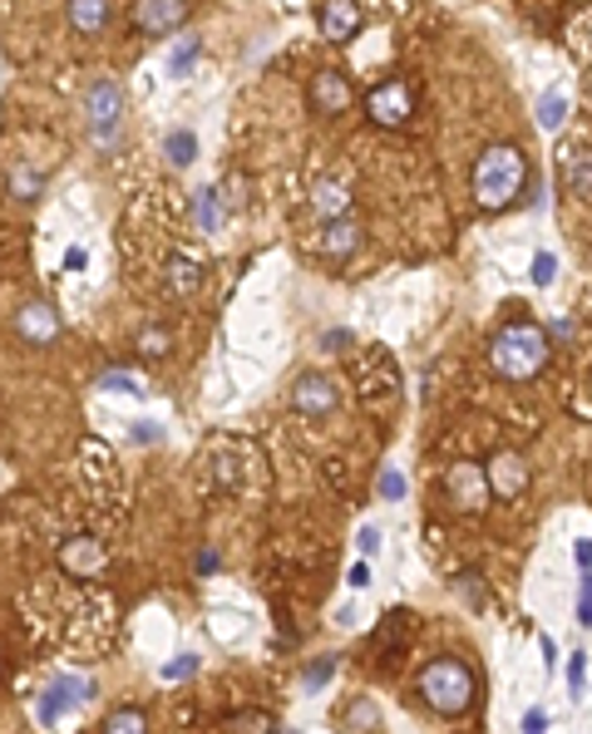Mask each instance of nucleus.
Returning <instances> with one entry per match:
<instances>
[{
  "label": "nucleus",
  "mask_w": 592,
  "mask_h": 734,
  "mask_svg": "<svg viewBox=\"0 0 592 734\" xmlns=\"http://www.w3.org/2000/svg\"><path fill=\"white\" fill-rule=\"evenodd\" d=\"M420 700H425L435 715H464V710L474 705V690H479V680H474V670L464 661H454V656H440V661H430L420 670Z\"/></svg>",
  "instance_id": "3"
},
{
  "label": "nucleus",
  "mask_w": 592,
  "mask_h": 734,
  "mask_svg": "<svg viewBox=\"0 0 592 734\" xmlns=\"http://www.w3.org/2000/svg\"><path fill=\"white\" fill-rule=\"evenodd\" d=\"M578 567L592 572V542H578Z\"/></svg>",
  "instance_id": "40"
},
{
  "label": "nucleus",
  "mask_w": 592,
  "mask_h": 734,
  "mask_svg": "<svg viewBox=\"0 0 592 734\" xmlns=\"http://www.w3.org/2000/svg\"><path fill=\"white\" fill-rule=\"evenodd\" d=\"M15 331L25 345H55L60 340V311L50 301H25L15 316Z\"/></svg>",
  "instance_id": "11"
},
{
  "label": "nucleus",
  "mask_w": 592,
  "mask_h": 734,
  "mask_svg": "<svg viewBox=\"0 0 592 734\" xmlns=\"http://www.w3.org/2000/svg\"><path fill=\"white\" fill-rule=\"evenodd\" d=\"M311 202H316V212L331 222V217H346V208H351V193H346L341 183H316Z\"/></svg>",
  "instance_id": "19"
},
{
  "label": "nucleus",
  "mask_w": 592,
  "mask_h": 734,
  "mask_svg": "<svg viewBox=\"0 0 592 734\" xmlns=\"http://www.w3.org/2000/svg\"><path fill=\"white\" fill-rule=\"evenodd\" d=\"M346 340H351L346 331H326V350H346Z\"/></svg>",
  "instance_id": "41"
},
{
  "label": "nucleus",
  "mask_w": 592,
  "mask_h": 734,
  "mask_svg": "<svg viewBox=\"0 0 592 734\" xmlns=\"http://www.w3.org/2000/svg\"><path fill=\"white\" fill-rule=\"evenodd\" d=\"M99 390H119V395H144V380L129 375V370H104Z\"/></svg>",
  "instance_id": "26"
},
{
  "label": "nucleus",
  "mask_w": 592,
  "mask_h": 734,
  "mask_svg": "<svg viewBox=\"0 0 592 734\" xmlns=\"http://www.w3.org/2000/svg\"><path fill=\"white\" fill-rule=\"evenodd\" d=\"M563 178L578 198H592V148H573L563 153Z\"/></svg>",
  "instance_id": "18"
},
{
  "label": "nucleus",
  "mask_w": 592,
  "mask_h": 734,
  "mask_svg": "<svg viewBox=\"0 0 592 734\" xmlns=\"http://www.w3.org/2000/svg\"><path fill=\"white\" fill-rule=\"evenodd\" d=\"M553 276H558V257L553 252H538L533 257V286H553Z\"/></svg>",
  "instance_id": "31"
},
{
  "label": "nucleus",
  "mask_w": 592,
  "mask_h": 734,
  "mask_svg": "<svg viewBox=\"0 0 592 734\" xmlns=\"http://www.w3.org/2000/svg\"><path fill=\"white\" fill-rule=\"evenodd\" d=\"M331 670H336V661H331V656H321V661H316L311 670H306V685H326V676H331Z\"/></svg>",
  "instance_id": "34"
},
{
  "label": "nucleus",
  "mask_w": 592,
  "mask_h": 734,
  "mask_svg": "<svg viewBox=\"0 0 592 734\" xmlns=\"http://www.w3.org/2000/svg\"><path fill=\"white\" fill-rule=\"evenodd\" d=\"M6 183H10V198H15V202H35L40 188H45V178H40L35 168H10Z\"/></svg>",
  "instance_id": "21"
},
{
  "label": "nucleus",
  "mask_w": 592,
  "mask_h": 734,
  "mask_svg": "<svg viewBox=\"0 0 592 734\" xmlns=\"http://www.w3.org/2000/svg\"><path fill=\"white\" fill-rule=\"evenodd\" d=\"M524 730H548V715H543V710H528V715H524Z\"/></svg>",
  "instance_id": "38"
},
{
  "label": "nucleus",
  "mask_w": 592,
  "mask_h": 734,
  "mask_svg": "<svg viewBox=\"0 0 592 734\" xmlns=\"http://www.w3.org/2000/svg\"><path fill=\"white\" fill-rule=\"evenodd\" d=\"M316 25H321L326 40H336V45H346V40L361 35L366 15L356 0H321V10H316Z\"/></svg>",
  "instance_id": "8"
},
{
  "label": "nucleus",
  "mask_w": 592,
  "mask_h": 734,
  "mask_svg": "<svg viewBox=\"0 0 592 734\" xmlns=\"http://www.w3.org/2000/svg\"><path fill=\"white\" fill-rule=\"evenodd\" d=\"M346 730H380V710H376V700H356L351 710H346V720H341Z\"/></svg>",
  "instance_id": "22"
},
{
  "label": "nucleus",
  "mask_w": 592,
  "mask_h": 734,
  "mask_svg": "<svg viewBox=\"0 0 592 734\" xmlns=\"http://www.w3.org/2000/svg\"><path fill=\"white\" fill-rule=\"evenodd\" d=\"M356 547H361V552H376V547H380V528H361V533H356Z\"/></svg>",
  "instance_id": "37"
},
{
  "label": "nucleus",
  "mask_w": 592,
  "mask_h": 734,
  "mask_svg": "<svg viewBox=\"0 0 592 734\" xmlns=\"http://www.w3.org/2000/svg\"><path fill=\"white\" fill-rule=\"evenodd\" d=\"M218 217H222V208H218V188H203V198H198V227L213 232V227H218Z\"/></svg>",
  "instance_id": "29"
},
{
  "label": "nucleus",
  "mask_w": 592,
  "mask_h": 734,
  "mask_svg": "<svg viewBox=\"0 0 592 734\" xmlns=\"http://www.w3.org/2000/svg\"><path fill=\"white\" fill-rule=\"evenodd\" d=\"M563 119H568V99L563 94H543V99H538V124H543V129H563Z\"/></svg>",
  "instance_id": "23"
},
{
  "label": "nucleus",
  "mask_w": 592,
  "mask_h": 734,
  "mask_svg": "<svg viewBox=\"0 0 592 734\" xmlns=\"http://www.w3.org/2000/svg\"><path fill=\"white\" fill-rule=\"evenodd\" d=\"M583 680H588V656L573 651V661H568V690H573V700L583 695Z\"/></svg>",
  "instance_id": "32"
},
{
  "label": "nucleus",
  "mask_w": 592,
  "mask_h": 734,
  "mask_svg": "<svg viewBox=\"0 0 592 734\" xmlns=\"http://www.w3.org/2000/svg\"><path fill=\"white\" fill-rule=\"evenodd\" d=\"M168 345H173V336H168L163 326H148V331H139V355L163 360V355H168Z\"/></svg>",
  "instance_id": "24"
},
{
  "label": "nucleus",
  "mask_w": 592,
  "mask_h": 734,
  "mask_svg": "<svg viewBox=\"0 0 592 734\" xmlns=\"http://www.w3.org/2000/svg\"><path fill=\"white\" fill-rule=\"evenodd\" d=\"M376 493L385 498V503H400V498H405V474H400V468H385V474L376 478Z\"/></svg>",
  "instance_id": "28"
},
{
  "label": "nucleus",
  "mask_w": 592,
  "mask_h": 734,
  "mask_svg": "<svg viewBox=\"0 0 592 734\" xmlns=\"http://www.w3.org/2000/svg\"><path fill=\"white\" fill-rule=\"evenodd\" d=\"M104 730L109 734H144L148 720H144V710H114V715L104 720Z\"/></svg>",
  "instance_id": "25"
},
{
  "label": "nucleus",
  "mask_w": 592,
  "mask_h": 734,
  "mask_svg": "<svg viewBox=\"0 0 592 734\" xmlns=\"http://www.w3.org/2000/svg\"><path fill=\"white\" fill-rule=\"evenodd\" d=\"M528 188V158L518 143H489L474 163V202L484 212H504L524 198Z\"/></svg>",
  "instance_id": "1"
},
{
  "label": "nucleus",
  "mask_w": 592,
  "mask_h": 734,
  "mask_svg": "<svg viewBox=\"0 0 592 734\" xmlns=\"http://www.w3.org/2000/svg\"><path fill=\"white\" fill-rule=\"evenodd\" d=\"M84 119H89V129L99 138H109L119 129L124 119V89L114 79H94L89 89H84Z\"/></svg>",
  "instance_id": "5"
},
{
  "label": "nucleus",
  "mask_w": 592,
  "mask_h": 734,
  "mask_svg": "<svg viewBox=\"0 0 592 734\" xmlns=\"http://www.w3.org/2000/svg\"><path fill=\"white\" fill-rule=\"evenodd\" d=\"M484 474H489L494 498H518L528 488V459L518 449H499L489 464H484Z\"/></svg>",
  "instance_id": "9"
},
{
  "label": "nucleus",
  "mask_w": 592,
  "mask_h": 734,
  "mask_svg": "<svg viewBox=\"0 0 592 734\" xmlns=\"http://www.w3.org/2000/svg\"><path fill=\"white\" fill-rule=\"evenodd\" d=\"M578 621L592 626V572H583V597H578Z\"/></svg>",
  "instance_id": "33"
},
{
  "label": "nucleus",
  "mask_w": 592,
  "mask_h": 734,
  "mask_svg": "<svg viewBox=\"0 0 592 734\" xmlns=\"http://www.w3.org/2000/svg\"><path fill=\"white\" fill-rule=\"evenodd\" d=\"M163 286L173 296H193L198 286H203V272H198L193 257H183V252H173V257L163 262Z\"/></svg>",
  "instance_id": "15"
},
{
  "label": "nucleus",
  "mask_w": 592,
  "mask_h": 734,
  "mask_svg": "<svg viewBox=\"0 0 592 734\" xmlns=\"http://www.w3.org/2000/svg\"><path fill=\"white\" fill-rule=\"evenodd\" d=\"M410 114H415V89L405 79H385L366 94V119L376 129H400V124H410Z\"/></svg>",
  "instance_id": "4"
},
{
  "label": "nucleus",
  "mask_w": 592,
  "mask_h": 734,
  "mask_svg": "<svg viewBox=\"0 0 592 734\" xmlns=\"http://www.w3.org/2000/svg\"><path fill=\"white\" fill-rule=\"evenodd\" d=\"M193 676V656H178V666H163V680H183Z\"/></svg>",
  "instance_id": "36"
},
{
  "label": "nucleus",
  "mask_w": 592,
  "mask_h": 734,
  "mask_svg": "<svg viewBox=\"0 0 592 734\" xmlns=\"http://www.w3.org/2000/svg\"><path fill=\"white\" fill-rule=\"evenodd\" d=\"M450 493H454V503H459L464 513H479V508H489L494 488H489V474H484V468L454 464L450 468Z\"/></svg>",
  "instance_id": "10"
},
{
  "label": "nucleus",
  "mask_w": 592,
  "mask_h": 734,
  "mask_svg": "<svg viewBox=\"0 0 592 734\" xmlns=\"http://www.w3.org/2000/svg\"><path fill=\"white\" fill-rule=\"evenodd\" d=\"M228 730H277V715H267V710H237V715H228Z\"/></svg>",
  "instance_id": "27"
},
{
  "label": "nucleus",
  "mask_w": 592,
  "mask_h": 734,
  "mask_svg": "<svg viewBox=\"0 0 592 734\" xmlns=\"http://www.w3.org/2000/svg\"><path fill=\"white\" fill-rule=\"evenodd\" d=\"M366 582H370V567H366V562H356V567H351V587H366Z\"/></svg>",
  "instance_id": "39"
},
{
  "label": "nucleus",
  "mask_w": 592,
  "mask_h": 734,
  "mask_svg": "<svg viewBox=\"0 0 592 734\" xmlns=\"http://www.w3.org/2000/svg\"><path fill=\"white\" fill-rule=\"evenodd\" d=\"M553 355V336L533 321H509L489 336V365L504 380H533Z\"/></svg>",
  "instance_id": "2"
},
{
  "label": "nucleus",
  "mask_w": 592,
  "mask_h": 734,
  "mask_svg": "<svg viewBox=\"0 0 592 734\" xmlns=\"http://www.w3.org/2000/svg\"><path fill=\"white\" fill-rule=\"evenodd\" d=\"M553 336H558V340H568V336H578V326H573V321H558V326H553Z\"/></svg>",
  "instance_id": "42"
},
{
  "label": "nucleus",
  "mask_w": 592,
  "mask_h": 734,
  "mask_svg": "<svg viewBox=\"0 0 592 734\" xmlns=\"http://www.w3.org/2000/svg\"><path fill=\"white\" fill-rule=\"evenodd\" d=\"M80 700H89V685H84V680H55V685L40 695V720H45V725H55L60 710L80 705Z\"/></svg>",
  "instance_id": "14"
},
{
  "label": "nucleus",
  "mask_w": 592,
  "mask_h": 734,
  "mask_svg": "<svg viewBox=\"0 0 592 734\" xmlns=\"http://www.w3.org/2000/svg\"><path fill=\"white\" fill-rule=\"evenodd\" d=\"M306 99H311V109L326 114V119H331V114H346L351 109V79H346L341 70H316Z\"/></svg>",
  "instance_id": "7"
},
{
  "label": "nucleus",
  "mask_w": 592,
  "mask_h": 734,
  "mask_svg": "<svg viewBox=\"0 0 592 734\" xmlns=\"http://www.w3.org/2000/svg\"><path fill=\"white\" fill-rule=\"evenodd\" d=\"M193 60H198V40L183 35V45L173 50V60H168V65H173V74H188V70H193Z\"/></svg>",
  "instance_id": "30"
},
{
  "label": "nucleus",
  "mask_w": 592,
  "mask_h": 734,
  "mask_svg": "<svg viewBox=\"0 0 592 734\" xmlns=\"http://www.w3.org/2000/svg\"><path fill=\"white\" fill-rule=\"evenodd\" d=\"M188 20V0H134V30L144 35H173Z\"/></svg>",
  "instance_id": "6"
},
{
  "label": "nucleus",
  "mask_w": 592,
  "mask_h": 734,
  "mask_svg": "<svg viewBox=\"0 0 592 734\" xmlns=\"http://www.w3.org/2000/svg\"><path fill=\"white\" fill-rule=\"evenodd\" d=\"M292 404L302 414H311V419H321V414H331L336 404H341V390H336V380L326 375H302L292 390Z\"/></svg>",
  "instance_id": "13"
},
{
  "label": "nucleus",
  "mask_w": 592,
  "mask_h": 734,
  "mask_svg": "<svg viewBox=\"0 0 592 734\" xmlns=\"http://www.w3.org/2000/svg\"><path fill=\"white\" fill-rule=\"evenodd\" d=\"M459 592H464V602H469V606H479V577H474V572H464V577H459Z\"/></svg>",
  "instance_id": "35"
},
{
  "label": "nucleus",
  "mask_w": 592,
  "mask_h": 734,
  "mask_svg": "<svg viewBox=\"0 0 592 734\" xmlns=\"http://www.w3.org/2000/svg\"><path fill=\"white\" fill-rule=\"evenodd\" d=\"M361 247V227H356L351 217H331L321 232V252L326 257H351V252Z\"/></svg>",
  "instance_id": "16"
},
{
  "label": "nucleus",
  "mask_w": 592,
  "mask_h": 734,
  "mask_svg": "<svg viewBox=\"0 0 592 734\" xmlns=\"http://www.w3.org/2000/svg\"><path fill=\"white\" fill-rule=\"evenodd\" d=\"M163 158H168L173 168H188V163L198 158V134H193V129H173V134L163 138Z\"/></svg>",
  "instance_id": "20"
},
{
  "label": "nucleus",
  "mask_w": 592,
  "mask_h": 734,
  "mask_svg": "<svg viewBox=\"0 0 592 734\" xmlns=\"http://www.w3.org/2000/svg\"><path fill=\"white\" fill-rule=\"evenodd\" d=\"M65 15L80 35H99V30L109 25V0H70Z\"/></svg>",
  "instance_id": "17"
},
{
  "label": "nucleus",
  "mask_w": 592,
  "mask_h": 734,
  "mask_svg": "<svg viewBox=\"0 0 592 734\" xmlns=\"http://www.w3.org/2000/svg\"><path fill=\"white\" fill-rule=\"evenodd\" d=\"M60 567H65L70 577H99V572L109 567V552H104L99 538H70L65 547H60Z\"/></svg>",
  "instance_id": "12"
}]
</instances>
